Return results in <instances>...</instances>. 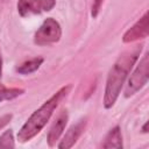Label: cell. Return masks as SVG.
Listing matches in <instances>:
<instances>
[{
    "instance_id": "obj_7",
    "label": "cell",
    "mask_w": 149,
    "mask_h": 149,
    "mask_svg": "<svg viewBox=\"0 0 149 149\" xmlns=\"http://www.w3.org/2000/svg\"><path fill=\"white\" fill-rule=\"evenodd\" d=\"M86 127V118L80 119L76 125H73L64 135L61 143L57 146L59 149H69L73 147V144L77 142V140L80 137V135L84 133V129Z\"/></svg>"
},
{
    "instance_id": "obj_4",
    "label": "cell",
    "mask_w": 149,
    "mask_h": 149,
    "mask_svg": "<svg viewBox=\"0 0 149 149\" xmlns=\"http://www.w3.org/2000/svg\"><path fill=\"white\" fill-rule=\"evenodd\" d=\"M61 36L62 29L59 23L55 19L48 17L35 33L34 42L37 45H49L58 42Z\"/></svg>"
},
{
    "instance_id": "obj_14",
    "label": "cell",
    "mask_w": 149,
    "mask_h": 149,
    "mask_svg": "<svg viewBox=\"0 0 149 149\" xmlns=\"http://www.w3.org/2000/svg\"><path fill=\"white\" fill-rule=\"evenodd\" d=\"M12 118H13V115H12V114H5V115L0 116V129H1V128H3L5 126H7V125L10 122Z\"/></svg>"
},
{
    "instance_id": "obj_8",
    "label": "cell",
    "mask_w": 149,
    "mask_h": 149,
    "mask_svg": "<svg viewBox=\"0 0 149 149\" xmlns=\"http://www.w3.org/2000/svg\"><path fill=\"white\" fill-rule=\"evenodd\" d=\"M68 112L66 109H63L59 115L57 116V119L55 120V122L52 123L49 133H48V136H47V141H48V144L49 147H54L56 144V142L58 141L59 136L62 135L66 123H68Z\"/></svg>"
},
{
    "instance_id": "obj_13",
    "label": "cell",
    "mask_w": 149,
    "mask_h": 149,
    "mask_svg": "<svg viewBox=\"0 0 149 149\" xmlns=\"http://www.w3.org/2000/svg\"><path fill=\"white\" fill-rule=\"evenodd\" d=\"M101 3H102V0H93V5H92V13H91L93 17H97V16H98V13H99V10H100Z\"/></svg>"
},
{
    "instance_id": "obj_6",
    "label": "cell",
    "mask_w": 149,
    "mask_h": 149,
    "mask_svg": "<svg viewBox=\"0 0 149 149\" xmlns=\"http://www.w3.org/2000/svg\"><path fill=\"white\" fill-rule=\"evenodd\" d=\"M148 34H149V15H148V12H146L144 15L130 29H128L125 33L122 41L125 43H130L136 40L147 37Z\"/></svg>"
},
{
    "instance_id": "obj_17",
    "label": "cell",
    "mask_w": 149,
    "mask_h": 149,
    "mask_svg": "<svg viewBox=\"0 0 149 149\" xmlns=\"http://www.w3.org/2000/svg\"><path fill=\"white\" fill-rule=\"evenodd\" d=\"M2 1H3V0H2Z\"/></svg>"
},
{
    "instance_id": "obj_12",
    "label": "cell",
    "mask_w": 149,
    "mask_h": 149,
    "mask_svg": "<svg viewBox=\"0 0 149 149\" xmlns=\"http://www.w3.org/2000/svg\"><path fill=\"white\" fill-rule=\"evenodd\" d=\"M14 137H13V130L7 129L5 130L1 136H0V149H8V148H14Z\"/></svg>"
},
{
    "instance_id": "obj_3",
    "label": "cell",
    "mask_w": 149,
    "mask_h": 149,
    "mask_svg": "<svg viewBox=\"0 0 149 149\" xmlns=\"http://www.w3.org/2000/svg\"><path fill=\"white\" fill-rule=\"evenodd\" d=\"M148 78H149V54L147 52L137 64L132 76L129 77L125 88V97L129 98L133 94H135L147 84Z\"/></svg>"
},
{
    "instance_id": "obj_1",
    "label": "cell",
    "mask_w": 149,
    "mask_h": 149,
    "mask_svg": "<svg viewBox=\"0 0 149 149\" xmlns=\"http://www.w3.org/2000/svg\"><path fill=\"white\" fill-rule=\"evenodd\" d=\"M141 50H142V45L140 44L123 51L119 56L114 65L111 68L107 76L105 94H104L105 108H111L116 101L127 76L129 74L133 65L140 57Z\"/></svg>"
},
{
    "instance_id": "obj_15",
    "label": "cell",
    "mask_w": 149,
    "mask_h": 149,
    "mask_svg": "<svg viewBox=\"0 0 149 149\" xmlns=\"http://www.w3.org/2000/svg\"><path fill=\"white\" fill-rule=\"evenodd\" d=\"M142 132H143V133H148V121L143 125V127H142Z\"/></svg>"
},
{
    "instance_id": "obj_11",
    "label": "cell",
    "mask_w": 149,
    "mask_h": 149,
    "mask_svg": "<svg viewBox=\"0 0 149 149\" xmlns=\"http://www.w3.org/2000/svg\"><path fill=\"white\" fill-rule=\"evenodd\" d=\"M24 91L22 88H8L0 84V101L3 100H12L19 95H21Z\"/></svg>"
},
{
    "instance_id": "obj_10",
    "label": "cell",
    "mask_w": 149,
    "mask_h": 149,
    "mask_svg": "<svg viewBox=\"0 0 149 149\" xmlns=\"http://www.w3.org/2000/svg\"><path fill=\"white\" fill-rule=\"evenodd\" d=\"M42 63H43V58H42V57H35V58H33V59H29V61L22 63V64L16 69V71H17L20 74H29V73L35 72V71L41 66Z\"/></svg>"
},
{
    "instance_id": "obj_9",
    "label": "cell",
    "mask_w": 149,
    "mask_h": 149,
    "mask_svg": "<svg viewBox=\"0 0 149 149\" xmlns=\"http://www.w3.org/2000/svg\"><path fill=\"white\" fill-rule=\"evenodd\" d=\"M102 148L107 149V148H116V149H121L122 148V136H121V130L119 126H115L114 128H112L108 134L105 137V141L101 144Z\"/></svg>"
},
{
    "instance_id": "obj_5",
    "label": "cell",
    "mask_w": 149,
    "mask_h": 149,
    "mask_svg": "<svg viewBox=\"0 0 149 149\" xmlns=\"http://www.w3.org/2000/svg\"><path fill=\"white\" fill-rule=\"evenodd\" d=\"M56 5V0H19L17 10L23 17L40 14L42 12H49Z\"/></svg>"
},
{
    "instance_id": "obj_16",
    "label": "cell",
    "mask_w": 149,
    "mask_h": 149,
    "mask_svg": "<svg viewBox=\"0 0 149 149\" xmlns=\"http://www.w3.org/2000/svg\"><path fill=\"white\" fill-rule=\"evenodd\" d=\"M1 72H2V59H1V55H0V77H1Z\"/></svg>"
},
{
    "instance_id": "obj_2",
    "label": "cell",
    "mask_w": 149,
    "mask_h": 149,
    "mask_svg": "<svg viewBox=\"0 0 149 149\" xmlns=\"http://www.w3.org/2000/svg\"><path fill=\"white\" fill-rule=\"evenodd\" d=\"M71 90V85L63 86L59 88L51 98H49L40 108H37L26 121V123L21 127V129L17 133V140L22 143L31 140L34 136H36L47 125L49 119L51 118L54 111L57 108L59 102L69 94Z\"/></svg>"
}]
</instances>
